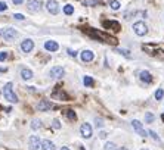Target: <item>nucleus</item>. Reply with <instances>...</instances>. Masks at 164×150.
Segmentation results:
<instances>
[{"instance_id": "1", "label": "nucleus", "mask_w": 164, "mask_h": 150, "mask_svg": "<svg viewBox=\"0 0 164 150\" xmlns=\"http://www.w3.org/2000/svg\"><path fill=\"white\" fill-rule=\"evenodd\" d=\"M3 96H5V99H6L7 102H11V103L18 102V97H16V94H15L14 90H12V82H7L6 85L3 87Z\"/></svg>"}, {"instance_id": "2", "label": "nucleus", "mask_w": 164, "mask_h": 150, "mask_svg": "<svg viewBox=\"0 0 164 150\" xmlns=\"http://www.w3.org/2000/svg\"><path fill=\"white\" fill-rule=\"evenodd\" d=\"M0 35L6 41H12L18 37V31L14 28H5V30H0Z\"/></svg>"}, {"instance_id": "3", "label": "nucleus", "mask_w": 164, "mask_h": 150, "mask_svg": "<svg viewBox=\"0 0 164 150\" xmlns=\"http://www.w3.org/2000/svg\"><path fill=\"white\" fill-rule=\"evenodd\" d=\"M133 31H135V34L139 35V37H142L148 33V27H146V24L142 22V21H137L133 24Z\"/></svg>"}, {"instance_id": "4", "label": "nucleus", "mask_w": 164, "mask_h": 150, "mask_svg": "<svg viewBox=\"0 0 164 150\" xmlns=\"http://www.w3.org/2000/svg\"><path fill=\"white\" fill-rule=\"evenodd\" d=\"M41 6V0H27V9L30 12H40Z\"/></svg>"}, {"instance_id": "5", "label": "nucleus", "mask_w": 164, "mask_h": 150, "mask_svg": "<svg viewBox=\"0 0 164 150\" xmlns=\"http://www.w3.org/2000/svg\"><path fill=\"white\" fill-rule=\"evenodd\" d=\"M46 9H48L49 14H52V15L59 14V5H58L56 0H48L46 2Z\"/></svg>"}, {"instance_id": "6", "label": "nucleus", "mask_w": 164, "mask_h": 150, "mask_svg": "<svg viewBox=\"0 0 164 150\" xmlns=\"http://www.w3.org/2000/svg\"><path fill=\"white\" fill-rule=\"evenodd\" d=\"M41 147V140L37 136H31L28 138V149L30 150H39Z\"/></svg>"}, {"instance_id": "7", "label": "nucleus", "mask_w": 164, "mask_h": 150, "mask_svg": "<svg viewBox=\"0 0 164 150\" xmlns=\"http://www.w3.org/2000/svg\"><path fill=\"white\" fill-rule=\"evenodd\" d=\"M132 127H133V130L136 131L141 137H146V136H148V132H146V131L144 130V127H142V122H139L137 119H133V121H132Z\"/></svg>"}, {"instance_id": "8", "label": "nucleus", "mask_w": 164, "mask_h": 150, "mask_svg": "<svg viewBox=\"0 0 164 150\" xmlns=\"http://www.w3.org/2000/svg\"><path fill=\"white\" fill-rule=\"evenodd\" d=\"M64 74H65V71H64V68H61V66H53V68L50 69V72H49L50 78H53V80L62 78V77H64Z\"/></svg>"}, {"instance_id": "9", "label": "nucleus", "mask_w": 164, "mask_h": 150, "mask_svg": "<svg viewBox=\"0 0 164 150\" xmlns=\"http://www.w3.org/2000/svg\"><path fill=\"white\" fill-rule=\"evenodd\" d=\"M33 49H34V41L30 40V38H27V40H24L21 43V50H22L24 53H30Z\"/></svg>"}, {"instance_id": "10", "label": "nucleus", "mask_w": 164, "mask_h": 150, "mask_svg": "<svg viewBox=\"0 0 164 150\" xmlns=\"http://www.w3.org/2000/svg\"><path fill=\"white\" fill-rule=\"evenodd\" d=\"M80 134H82L83 138H90L92 137V127L89 124H83L80 127Z\"/></svg>"}, {"instance_id": "11", "label": "nucleus", "mask_w": 164, "mask_h": 150, "mask_svg": "<svg viewBox=\"0 0 164 150\" xmlns=\"http://www.w3.org/2000/svg\"><path fill=\"white\" fill-rule=\"evenodd\" d=\"M80 57H82L83 62H86V63H87V62L93 61L95 55H93V52H92V50H84V52H82V56H80Z\"/></svg>"}, {"instance_id": "12", "label": "nucleus", "mask_w": 164, "mask_h": 150, "mask_svg": "<svg viewBox=\"0 0 164 150\" xmlns=\"http://www.w3.org/2000/svg\"><path fill=\"white\" fill-rule=\"evenodd\" d=\"M139 78H141V81L145 82V84H151V82H152V75H151L148 71H142V72L139 74Z\"/></svg>"}, {"instance_id": "13", "label": "nucleus", "mask_w": 164, "mask_h": 150, "mask_svg": "<svg viewBox=\"0 0 164 150\" xmlns=\"http://www.w3.org/2000/svg\"><path fill=\"white\" fill-rule=\"evenodd\" d=\"M44 49H46L48 52H58L59 46H58V43H56V41L49 40V41H46V43H44Z\"/></svg>"}, {"instance_id": "14", "label": "nucleus", "mask_w": 164, "mask_h": 150, "mask_svg": "<svg viewBox=\"0 0 164 150\" xmlns=\"http://www.w3.org/2000/svg\"><path fill=\"white\" fill-rule=\"evenodd\" d=\"M41 150H56V147H55L53 141H50V140H43V141H41Z\"/></svg>"}, {"instance_id": "15", "label": "nucleus", "mask_w": 164, "mask_h": 150, "mask_svg": "<svg viewBox=\"0 0 164 150\" xmlns=\"http://www.w3.org/2000/svg\"><path fill=\"white\" fill-rule=\"evenodd\" d=\"M21 77H22V80H31L33 78V71L31 69H21Z\"/></svg>"}, {"instance_id": "16", "label": "nucleus", "mask_w": 164, "mask_h": 150, "mask_svg": "<svg viewBox=\"0 0 164 150\" xmlns=\"http://www.w3.org/2000/svg\"><path fill=\"white\" fill-rule=\"evenodd\" d=\"M50 108H52V103L48 102V100H41V102L39 103V110H43V112H44V110H49Z\"/></svg>"}, {"instance_id": "17", "label": "nucleus", "mask_w": 164, "mask_h": 150, "mask_svg": "<svg viewBox=\"0 0 164 150\" xmlns=\"http://www.w3.org/2000/svg\"><path fill=\"white\" fill-rule=\"evenodd\" d=\"M83 82H84V85H86V87H93V84H95L93 78H92V77H87V75L83 78Z\"/></svg>"}, {"instance_id": "18", "label": "nucleus", "mask_w": 164, "mask_h": 150, "mask_svg": "<svg viewBox=\"0 0 164 150\" xmlns=\"http://www.w3.org/2000/svg\"><path fill=\"white\" fill-rule=\"evenodd\" d=\"M31 128H33L34 131L40 130V128H41V121H40V119H34V121L31 122Z\"/></svg>"}, {"instance_id": "19", "label": "nucleus", "mask_w": 164, "mask_h": 150, "mask_svg": "<svg viewBox=\"0 0 164 150\" xmlns=\"http://www.w3.org/2000/svg\"><path fill=\"white\" fill-rule=\"evenodd\" d=\"M64 14L65 15H73L74 14V7L71 6V5H65V6H64Z\"/></svg>"}, {"instance_id": "20", "label": "nucleus", "mask_w": 164, "mask_h": 150, "mask_svg": "<svg viewBox=\"0 0 164 150\" xmlns=\"http://www.w3.org/2000/svg\"><path fill=\"white\" fill-rule=\"evenodd\" d=\"M103 149L105 150H118V147H117L114 143H111V141H108V143H105V146H103Z\"/></svg>"}, {"instance_id": "21", "label": "nucleus", "mask_w": 164, "mask_h": 150, "mask_svg": "<svg viewBox=\"0 0 164 150\" xmlns=\"http://www.w3.org/2000/svg\"><path fill=\"white\" fill-rule=\"evenodd\" d=\"M163 96H164V90L163 89H158L157 91H155V99H157V100H161Z\"/></svg>"}, {"instance_id": "22", "label": "nucleus", "mask_w": 164, "mask_h": 150, "mask_svg": "<svg viewBox=\"0 0 164 150\" xmlns=\"http://www.w3.org/2000/svg\"><path fill=\"white\" fill-rule=\"evenodd\" d=\"M67 116H68V119H71V121H75V113H74V110H71V109H67Z\"/></svg>"}, {"instance_id": "23", "label": "nucleus", "mask_w": 164, "mask_h": 150, "mask_svg": "<svg viewBox=\"0 0 164 150\" xmlns=\"http://www.w3.org/2000/svg\"><path fill=\"white\" fill-rule=\"evenodd\" d=\"M145 121H146L148 124L154 122V115H152V113H149V112H148V113H145Z\"/></svg>"}, {"instance_id": "24", "label": "nucleus", "mask_w": 164, "mask_h": 150, "mask_svg": "<svg viewBox=\"0 0 164 150\" xmlns=\"http://www.w3.org/2000/svg\"><path fill=\"white\" fill-rule=\"evenodd\" d=\"M109 6L112 7V9H114V10H118V9H120V3H118V2H117V0H112V2H111V5H109Z\"/></svg>"}, {"instance_id": "25", "label": "nucleus", "mask_w": 164, "mask_h": 150, "mask_svg": "<svg viewBox=\"0 0 164 150\" xmlns=\"http://www.w3.org/2000/svg\"><path fill=\"white\" fill-rule=\"evenodd\" d=\"M52 125H53L55 130H59V128H61V122H59L58 119H53V124H52Z\"/></svg>"}, {"instance_id": "26", "label": "nucleus", "mask_w": 164, "mask_h": 150, "mask_svg": "<svg viewBox=\"0 0 164 150\" xmlns=\"http://www.w3.org/2000/svg\"><path fill=\"white\" fill-rule=\"evenodd\" d=\"M148 134H149V136L152 137L154 140H157V141H160V137H158L157 134H155V131H148Z\"/></svg>"}, {"instance_id": "27", "label": "nucleus", "mask_w": 164, "mask_h": 150, "mask_svg": "<svg viewBox=\"0 0 164 150\" xmlns=\"http://www.w3.org/2000/svg\"><path fill=\"white\" fill-rule=\"evenodd\" d=\"M6 57H7V52H0V62L6 61Z\"/></svg>"}, {"instance_id": "28", "label": "nucleus", "mask_w": 164, "mask_h": 150, "mask_svg": "<svg viewBox=\"0 0 164 150\" xmlns=\"http://www.w3.org/2000/svg\"><path fill=\"white\" fill-rule=\"evenodd\" d=\"M7 9V5L5 2H0V12H3V10H6Z\"/></svg>"}, {"instance_id": "29", "label": "nucleus", "mask_w": 164, "mask_h": 150, "mask_svg": "<svg viewBox=\"0 0 164 150\" xmlns=\"http://www.w3.org/2000/svg\"><path fill=\"white\" fill-rule=\"evenodd\" d=\"M14 18H15V19H18V21H22V19H24V15H22V14H15Z\"/></svg>"}, {"instance_id": "30", "label": "nucleus", "mask_w": 164, "mask_h": 150, "mask_svg": "<svg viewBox=\"0 0 164 150\" xmlns=\"http://www.w3.org/2000/svg\"><path fill=\"white\" fill-rule=\"evenodd\" d=\"M118 52H120V53H123L124 56H127V57H129V50H126V49H121V50H118Z\"/></svg>"}, {"instance_id": "31", "label": "nucleus", "mask_w": 164, "mask_h": 150, "mask_svg": "<svg viewBox=\"0 0 164 150\" xmlns=\"http://www.w3.org/2000/svg\"><path fill=\"white\" fill-rule=\"evenodd\" d=\"M68 55L69 56H74V57H75V56H77V52H75V50H71V49H68Z\"/></svg>"}, {"instance_id": "32", "label": "nucleus", "mask_w": 164, "mask_h": 150, "mask_svg": "<svg viewBox=\"0 0 164 150\" xmlns=\"http://www.w3.org/2000/svg\"><path fill=\"white\" fill-rule=\"evenodd\" d=\"M102 125H103V122L101 119H96V127H102Z\"/></svg>"}, {"instance_id": "33", "label": "nucleus", "mask_w": 164, "mask_h": 150, "mask_svg": "<svg viewBox=\"0 0 164 150\" xmlns=\"http://www.w3.org/2000/svg\"><path fill=\"white\" fill-rule=\"evenodd\" d=\"M99 137H101V138H105V137H107V132H105V131H101V132H99Z\"/></svg>"}, {"instance_id": "34", "label": "nucleus", "mask_w": 164, "mask_h": 150, "mask_svg": "<svg viewBox=\"0 0 164 150\" xmlns=\"http://www.w3.org/2000/svg\"><path fill=\"white\" fill-rule=\"evenodd\" d=\"M12 2H14V5H21L24 0H12Z\"/></svg>"}, {"instance_id": "35", "label": "nucleus", "mask_w": 164, "mask_h": 150, "mask_svg": "<svg viewBox=\"0 0 164 150\" xmlns=\"http://www.w3.org/2000/svg\"><path fill=\"white\" fill-rule=\"evenodd\" d=\"M61 150H69V149H68V147H62Z\"/></svg>"}, {"instance_id": "36", "label": "nucleus", "mask_w": 164, "mask_h": 150, "mask_svg": "<svg viewBox=\"0 0 164 150\" xmlns=\"http://www.w3.org/2000/svg\"><path fill=\"white\" fill-rule=\"evenodd\" d=\"M118 150H129V149H126V147H121V149H118Z\"/></svg>"}, {"instance_id": "37", "label": "nucleus", "mask_w": 164, "mask_h": 150, "mask_svg": "<svg viewBox=\"0 0 164 150\" xmlns=\"http://www.w3.org/2000/svg\"><path fill=\"white\" fill-rule=\"evenodd\" d=\"M161 118H163V121H164V115H163V116H161Z\"/></svg>"}, {"instance_id": "38", "label": "nucleus", "mask_w": 164, "mask_h": 150, "mask_svg": "<svg viewBox=\"0 0 164 150\" xmlns=\"http://www.w3.org/2000/svg\"><path fill=\"white\" fill-rule=\"evenodd\" d=\"M142 150H148V149H142Z\"/></svg>"}]
</instances>
